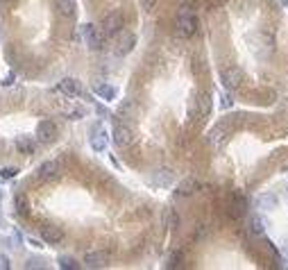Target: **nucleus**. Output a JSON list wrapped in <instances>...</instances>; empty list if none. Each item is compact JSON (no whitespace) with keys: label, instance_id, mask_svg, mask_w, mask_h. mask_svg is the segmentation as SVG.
Returning a JSON list of instances; mask_svg holds the SVG:
<instances>
[{"label":"nucleus","instance_id":"obj_1","mask_svg":"<svg viewBox=\"0 0 288 270\" xmlns=\"http://www.w3.org/2000/svg\"><path fill=\"white\" fill-rule=\"evenodd\" d=\"M232 130H234V123L227 118V120H222V123H218L216 128L209 130V134H206V143H209V146H214V148H220L222 143L227 141V138H230Z\"/></svg>","mask_w":288,"mask_h":270},{"label":"nucleus","instance_id":"obj_2","mask_svg":"<svg viewBox=\"0 0 288 270\" xmlns=\"http://www.w3.org/2000/svg\"><path fill=\"white\" fill-rule=\"evenodd\" d=\"M175 28L182 36H193L198 32V16L188 10H182L177 14V20H175Z\"/></svg>","mask_w":288,"mask_h":270},{"label":"nucleus","instance_id":"obj_3","mask_svg":"<svg viewBox=\"0 0 288 270\" xmlns=\"http://www.w3.org/2000/svg\"><path fill=\"white\" fill-rule=\"evenodd\" d=\"M122 28H125V18H122L120 12H112V14H107L102 18V23H100V30H102L104 36L120 34Z\"/></svg>","mask_w":288,"mask_h":270},{"label":"nucleus","instance_id":"obj_4","mask_svg":"<svg viewBox=\"0 0 288 270\" xmlns=\"http://www.w3.org/2000/svg\"><path fill=\"white\" fill-rule=\"evenodd\" d=\"M82 39H84V44H86L91 50H100V48H102L104 34H102V30H100V28L86 23V25H82Z\"/></svg>","mask_w":288,"mask_h":270},{"label":"nucleus","instance_id":"obj_5","mask_svg":"<svg viewBox=\"0 0 288 270\" xmlns=\"http://www.w3.org/2000/svg\"><path fill=\"white\" fill-rule=\"evenodd\" d=\"M36 175H39L41 182H52V180H57V177L62 175V164H59L57 159L44 162L39 166V170H36Z\"/></svg>","mask_w":288,"mask_h":270},{"label":"nucleus","instance_id":"obj_6","mask_svg":"<svg viewBox=\"0 0 288 270\" xmlns=\"http://www.w3.org/2000/svg\"><path fill=\"white\" fill-rule=\"evenodd\" d=\"M220 82H222V86H225L227 91H236V88L240 86V82H243V73H240V68H236V66L225 68L222 75H220Z\"/></svg>","mask_w":288,"mask_h":270},{"label":"nucleus","instance_id":"obj_7","mask_svg":"<svg viewBox=\"0 0 288 270\" xmlns=\"http://www.w3.org/2000/svg\"><path fill=\"white\" fill-rule=\"evenodd\" d=\"M91 148L96 150V152H104L107 150V143H109V134L107 130L102 128V125H96V128L91 130Z\"/></svg>","mask_w":288,"mask_h":270},{"label":"nucleus","instance_id":"obj_8","mask_svg":"<svg viewBox=\"0 0 288 270\" xmlns=\"http://www.w3.org/2000/svg\"><path fill=\"white\" fill-rule=\"evenodd\" d=\"M36 138L41 143H54L57 141V125L52 120H41L36 125Z\"/></svg>","mask_w":288,"mask_h":270},{"label":"nucleus","instance_id":"obj_9","mask_svg":"<svg viewBox=\"0 0 288 270\" xmlns=\"http://www.w3.org/2000/svg\"><path fill=\"white\" fill-rule=\"evenodd\" d=\"M112 136H114V143H116L118 148H127V146H130V143L134 141V134H132V130L127 128V125H122V123H118L116 128H114Z\"/></svg>","mask_w":288,"mask_h":270},{"label":"nucleus","instance_id":"obj_10","mask_svg":"<svg viewBox=\"0 0 288 270\" xmlns=\"http://www.w3.org/2000/svg\"><path fill=\"white\" fill-rule=\"evenodd\" d=\"M152 186H159V188H168L172 182H175V172L170 170V168H159V170H154V175H152Z\"/></svg>","mask_w":288,"mask_h":270},{"label":"nucleus","instance_id":"obj_11","mask_svg":"<svg viewBox=\"0 0 288 270\" xmlns=\"http://www.w3.org/2000/svg\"><path fill=\"white\" fill-rule=\"evenodd\" d=\"M41 238H44L48 246H57L64 241V230L57 225H44L41 227Z\"/></svg>","mask_w":288,"mask_h":270},{"label":"nucleus","instance_id":"obj_12","mask_svg":"<svg viewBox=\"0 0 288 270\" xmlns=\"http://www.w3.org/2000/svg\"><path fill=\"white\" fill-rule=\"evenodd\" d=\"M84 264H86V268H104L109 264V254L102 250H91L84 254Z\"/></svg>","mask_w":288,"mask_h":270},{"label":"nucleus","instance_id":"obj_13","mask_svg":"<svg viewBox=\"0 0 288 270\" xmlns=\"http://www.w3.org/2000/svg\"><path fill=\"white\" fill-rule=\"evenodd\" d=\"M57 88L64 96H68V98H75V96L82 94V84H80V80H75V78H64Z\"/></svg>","mask_w":288,"mask_h":270},{"label":"nucleus","instance_id":"obj_14","mask_svg":"<svg viewBox=\"0 0 288 270\" xmlns=\"http://www.w3.org/2000/svg\"><path fill=\"white\" fill-rule=\"evenodd\" d=\"M54 10L62 18H75L78 14V2L75 0H54Z\"/></svg>","mask_w":288,"mask_h":270},{"label":"nucleus","instance_id":"obj_15","mask_svg":"<svg viewBox=\"0 0 288 270\" xmlns=\"http://www.w3.org/2000/svg\"><path fill=\"white\" fill-rule=\"evenodd\" d=\"M134 46H136V36L132 34V32H122V36L118 39V48L116 52L118 54H127V52H132Z\"/></svg>","mask_w":288,"mask_h":270},{"label":"nucleus","instance_id":"obj_16","mask_svg":"<svg viewBox=\"0 0 288 270\" xmlns=\"http://www.w3.org/2000/svg\"><path fill=\"white\" fill-rule=\"evenodd\" d=\"M198 188H200V184H198L196 177H186V180H182V182L177 184V196H182V198L193 196Z\"/></svg>","mask_w":288,"mask_h":270},{"label":"nucleus","instance_id":"obj_17","mask_svg":"<svg viewBox=\"0 0 288 270\" xmlns=\"http://www.w3.org/2000/svg\"><path fill=\"white\" fill-rule=\"evenodd\" d=\"M14 146H16V150H18L20 154H25V157H30V154H34V148H36V143L32 141V136H16Z\"/></svg>","mask_w":288,"mask_h":270},{"label":"nucleus","instance_id":"obj_18","mask_svg":"<svg viewBox=\"0 0 288 270\" xmlns=\"http://www.w3.org/2000/svg\"><path fill=\"white\" fill-rule=\"evenodd\" d=\"M256 206L264 209V212H272V209H277V196L274 193H259Z\"/></svg>","mask_w":288,"mask_h":270},{"label":"nucleus","instance_id":"obj_19","mask_svg":"<svg viewBox=\"0 0 288 270\" xmlns=\"http://www.w3.org/2000/svg\"><path fill=\"white\" fill-rule=\"evenodd\" d=\"M93 91H96V96H98V98H102V100H114L118 96L116 86H112V84H98Z\"/></svg>","mask_w":288,"mask_h":270},{"label":"nucleus","instance_id":"obj_20","mask_svg":"<svg viewBox=\"0 0 288 270\" xmlns=\"http://www.w3.org/2000/svg\"><path fill=\"white\" fill-rule=\"evenodd\" d=\"M250 232H252L254 236H264L266 234V220L261 216H254L252 220H250Z\"/></svg>","mask_w":288,"mask_h":270},{"label":"nucleus","instance_id":"obj_21","mask_svg":"<svg viewBox=\"0 0 288 270\" xmlns=\"http://www.w3.org/2000/svg\"><path fill=\"white\" fill-rule=\"evenodd\" d=\"M14 209H16V214H18V216H28L30 214V204H28V198L25 196H16L14 198Z\"/></svg>","mask_w":288,"mask_h":270},{"label":"nucleus","instance_id":"obj_22","mask_svg":"<svg viewBox=\"0 0 288 270\" xmlns=\"http://www.w3.org/2000/svg\"><path fill=\"white\" fill-rule=\"evenodd\" d=\"M57 264H59V268H62V270H78L80 268L78 259H75V256H68V254H62L57 259Z\"/></svg>","mask_w":288,"mask_h":270},{"label":"nucleus","instance_id":"obj_23","mask_svg":"<svg viewBox=\"0 0 288 270\" xmlns=\"http://www.w3.org/2000/svg\"><path fill=\"white\" fill-rule=\"evenodd\" d=\"M118 114H120L122 118H132L134 114H136V104H134V100H125V102H120Z\"/></svg>","mask_w":288,"mask_h":270},{"label":"nucleus","instance_id":"obj_24","mask_svg":"<svg viewBox=\"0 0 288 270\" xmlns=\"http://www.w3.org/2000/svg\"><path fill=\"white\" fill-rule=\"evenodd\" d=\"M245 212V198L240 193L234 196V202H232V216H240Z\"/></svg>","mask_w":288,"mask_h":270},{"label":"nucleus","instance_id":"obj_25","mask_svg":"<svg viewBox=\"0 0 288 270\" xmlns=\"http://www.w3.org/2000/svg\"><path fill=\"white\" fill-rule=\"evenodd\" d=\"M62 112H64V116L70 118V120H80V118L84 116V109L73 107V104H68V107H62Z\"/></svg>","mask_w":288,"mask_h":270},{"label":"nucleus","instance_id":"obj_26","mask_svg":"<svg viewBox=\"0 0 288 270\" xmlns=\"http://www.w3.org/2000/svg\"><path fill=\"white\" fill-rule=\"evenodd\" d=\"M198 109H200V116H206L211 112V102H209V96L200 94L198 96Z\"/></svg>","mask_w":288,"mask_h":270},{"label":"nucleus","instance_id":"obj_27","mask_svg":"<svg viewBox=\"0 0 288 270\" xmlns=\"http://www.w3.org/2000/svg\"><path fill=\"white\" fill-rule=\"evenodd\" d=\"M164 220H166V227H170V230H177V227H180V216L175 214V209H168Z\"/></svg>","mask_w":288,"mask_h":270},{"label":"nucleus","instance_id":"obj_28","mask_svg":"<svg viewBox=\"0 0 288 270\" xmlns=\"http://www.w3.org/2000/svg\"><path fill=\"white\" fill-rule=\"evenodd\" d=\"M18 175V168H12V166H7V168H2V170H0V177H2V180H12V177H16Z\"/></svg>","mask_w":288,"mask_h":270},{"label":"nucleus","instance_id":"obj_29","mask_svg":"<svg viewBox=\"0 0 288 270\" xmlns=\"http://www.w3.org/2000/svg\"><path fill=\"white\" fill-rule=\"evenodd\" d=\"M232 104H234V100H232L230 94L220 96V107H222V109H232Z\"/></svg>","mask_w":288,"mask_h":270},{"label":"nucleus","instance_id":"obj_30","mask_svg":"<svg viewBox=\"0 0 288 270\" xmlns=\"http://www.w3.org/2000/svg\"><path fill=\"white\" fill-rule=\"evenodd\" d=\"M180 259H182V254H180V252H172V254H170V259H168V268H175V266L177 264H180Z\"/></svg>","mask_w":288,"mask_h":270},{"label":"nucleus","instance_id":"obj_31","mask_svg":"<svg viewBox=\"0 0 288 270\" xmlns=\"http://www.w3.org/2000/svg\"><path fill=\"white\" fill-rule=\"evenodd\" d=\"M25 268H44V261H41V259H28Z\"/></svg>","mask_w":288,"mask_h":270},{"label":"nucleus","instance_id":"obj_32","mask_svg":"<svg viewBox=\"0 0 288 270\" xmlns=\"http://www.w3.org/2000/svg\"><path fill=\"white\" fill-rule=\"evenodd\" d=\"M10 256L7 254H0V270H10Z\"/></svg>","mask_w":288,"mask_h":270},{"label":"nucleus","instance_id":"obj_33","mask_svg":"<svg viewBox=\"0 0 288 270\" xmlns=\"http://www.w3.org/2000/svg\"><path fill=\"white\" fill-rule=\"evenodd\" d=\"M14 84V73H10L5 80H2V86H12Z\"/></svg>","mask_w":288,"mask_h":270},{"label":"nucleus","instance_id":"obj_34","mask_svg":"<svg viewBox=\"0 0 288 270\" xmlns=\"http://www.w3.org/2000/svg\"><path fill=\"white\" fill-rule=\"evenodd\" d=\"M154 2H156V0H143V7H146V10L150 12L152 7H154Z\"/></svg>","mask_w":288,"mask_h":270},{"label":"nucleus","instance_id":"obj_35","mask_svg":"<svg viewBox=\"0 0 288 270\" xmlns=\"http://www.w3.org/2000/svg\"><path fill=\"white\" fill-rule=\"evenodd\" d=\"M30 246H32V248H41V243L34 241V238H30Z\"/></svg>","mask_w":288,"mask_h":270},{"label":"nucleus","instance_id":"obj_36","mask_svg":"<svg viewBox=\"0 0 288 270\" xmlns=\"http://www.w3.org/2000/svg\"><path fill=\"white\" fill-rule=\"evenodd\" d=\"M7 2H12V0H0V5H7Z\"/></svg>","mask_w":288,"mask_h":270},{"label":"nucleus","instance_id":"obj_37","mask_svg":"<svg viewBox=\"0 0 288 270\" xmlns=\"http://www.w3.org/2000/svg\"><path fill=\"white\" fill-rule=\"evenodd\" d=\"M282 5H284V7H288V0H282Z\"/></svg>","mask_w":288,"mask_h":270},{"label":"nucleus","instance_id":"obj_38","mask_svg":"<svg viewBox=\"0 0 288 270\" xmlns=\"http://www.w3.org/2000/svg\"><path fill=\"white\" fill-rule=\"evenodd\" d=\"M180 2H186V0H180Z\"/></svg>","mask_w":288,"mask_h":270},{"label":"nucleus","instance_id":"obj_39","mask_svg":"<svg viewBox=\"0 0 288 270\" xmlns=\"http://www.w3.org/2000/svg\"><path fill=\"white\" fill-rule=\"evenodd\" d=\"M286 193H288V188H286Z\"/></svg>","mask_w":288,"mask_h":270}]
</instances>
